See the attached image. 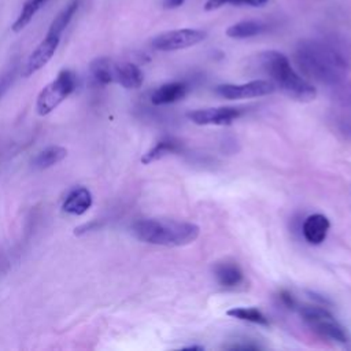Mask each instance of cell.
I'll return each mask as SVG.
<instances>
[{
  "mask_svg": "<svg viewBox=\"0 0 351 351\" xmlns=\"http://www.w3.org/2000/svg\"><path fill=\"white\" fill-rule=\"evenodd\" d=\"M133 234L144 243L163 247H182L193 243L200 233L196 223L174 219L145 218L132 225Z\"/></svg>",
  "mask_w": 351,
  "mask_h": 351,
  "instance_id": "3957f363",
  "label": "cell"
},
{
  "mask_svg": "<svg viewBox=\"0 0 351 351\" xmlns=\"http://www.w3.org/2000/svg\"><path fill=\"white\" fill-rule=\"evenodd\" d=\"M335 60L346 71L351 70V37L340 33H329L321 37Z\"/></svg>",
  "mask_w": 351,
  "mask_h": 351,
  "instance_id": "30bf717a",
  "label": "cell"
},
{
  "mask_svg": "<svg viewBox=\"0 0 351 351\" xmlns=\"http://www.w3.org/2000/svg\"><path fill=\"white\" fill-rule=\"evenodd\" d=\"M67 156V149L60 145H51L47 147L45 149L40 151L34 159H33V167L36 169H48L52 167L53 165L62 162Z\"/></svg>",
  "mask_w": 351,
  "mask_h": 351,
  "instance_id": "e0dca14e",
  "label": "cell"
},
{
  "mask_svg": "<svg viewBox=\"0 0 351 351\" xmlns=\"http://www.w3.org/2000/svg\"><path fill=\"white\" fill-rule=\"evenodd\" d=\"M188 93V85L181 81H173L163 84L158 89L154 90L151 96V101L155 106H163V104H170L174 101H178L184 99Z\"/></svg>",
  "mask_w": 351,
  "mask_h": 351,
  "instance_id": "9a60e30c",
  "label": "cell"
},
{
  "mask_svg": "<svg viewBox=\"0 0 351 351\" xmlns=\"http://www.w3.org/2000/svg\"><path fill=\"white\" fill-rule=\"evenodd\" d=\"M226 314L229 317H233V318H237V319H241V321L269 326L267 317L261 310H258L255 307H233V308L228 310Z\"/></svg>",
  "mask_w": 351,
  "mask_h": 351,
  "instance_id": "44dd1931",
  "label": "cell"
},
{
  "mask_svg": "<svg viewBox=\"0 0 351 351\" xmlns=\"http://www.w3.org/2000/svg\"><path fill=\"white\" fill-rule=\"evenodd\" d=\"M214 276L218 284L223 288H237L244 282V273L241 267L232 261H222L215 263Z\"/></svg>",
  "mask_w": 351,
  "mask_h": 351,
  "instance_id": "7c38bea8",
  "label": "cell"
},
{
  "mask_svg": "<svg viewBox=\"0 0 351 351\" xmlns=\"http://www.w3.org/2000/svg\"><path fill=\"white\" fill-rule=\"evenodd\" d=\"M185 0H163L162 4L165 8H178L180 5L184 4Z\"/></svg>",
  "mask_w": 351,
  "mask_h": 351,
  "instance_id": "4316f807",
  "label": "cell"
},
{
  "mask_svg": "<svg viewBox=\"0 0 351 351\" xmlns=\"http://www.w3.org/2000/svg\"><path fill=\"white\" fill-rule=\"evenodd\" d=\"M329 228L330 222L324 214H311L304 219L302 225V233L308 244L318 245L326 239Z\"/></svg>",
  "mask_w": 351,
  "mask_h": 351,
  "instance_id": "8fae6325",
  "label": "cell"
},
{
  "mask_svg": "<svg viewBox=\"0 0 351 351\" xmlns=\"http://www.w3.org/2000/svg\"><path fill=\"white\" fill-rule=\"evenodd\" d=\"M93 203L92 193L85 186H78L70 191L62 204V210L70 215H82L85 214Z\"/></svg>",
  "mask_w": 351,
  "mask_h": 351,
  "instance_id": "4fadbf2b",
  "label": "cell"
},
{
  "mask_svg": "<svg viewBox=\"0 0 351 351\" xmlns=\"http://www.w3.org/2000/svg\"><path fill=\"white\" fill-rule=\"evenodd\" d=\"M276 90V86L271 81L266 80H254L245 84H222L215 88V92L229 100L236 99H250L270 95Z\"/></svg>",
  "mask_w": 351,
  "mask_h": 351,
  "instance_id": "52a82bcc",
  "label": "cell"
},
{
  "mask_svg": "<svg viewBox=\"0 0 351 351\" xmlns=\"http://www.w3.org/2000/svg\"><path fill=\"white\" fill-rule=\"evenodd\" d=\"M280 300L282 302V304H285L288 308H292V310H295L296 306H298V302L295 300L292 293H289L288 291H281L280 292Z\"/></svg>",
  "mask_w": 351,
  "mask_h": 351,
  "instance_id": "484cf974",
  "label": "cell"
},
{
  "mask_svg": "<svg viewBox=\"0 0 351 351\" xmlns=\"http://www.w3.org/2000/svg\"><path fill=\"white\" fill-rule=\"evenodd\" d=\"M332 88L335 103L339 107H341L346 111V114L351 115V81L344 80Z\"/></svg>",
  "mask_w": 351,
  "mask_h": 351,
  "instance_id": "603a6c76",
  "label": "cell"
},
{
  "mask_svg": "<svg viewBox=\"0 0 351 351\" xmlns=\"http://www.w3.org/2000/svg\"><path fill=\"white\" fill-rule=\"evenodd\" d=\"M47 0H27L25 4H23V7H22V10H21V12H19V15H18V18L15 19V22L12 23V30L15 32V33H18V32H21V30H23L29 23H30V21L33 19V16L36 15V12L41 8V5L45 3Z\"/></svg>",
  "mask_w": 351,
  "mask_h": 351,
  "instance_id": "7402d4cb",
  "label": "cell"
},
{
  "mask_svg": "<svg viewBox=\"0 0 351 351\" xmlns=\"http://www.w3.org/2000/svg\"><path fill=\"white\" fill-rule=\"evenodd\" d=\"M303 321L322 337L337 343H347L348 333L346 328L325 308L317 304H299L296 308Z\"/></svg>",
  "mask_w": 351,
  "mask_h": 351,
  "instance_id": "277c9868",
  "label": "cell"
},
{
  "mask_svg": "<svg viewBox=\"0 0 351 351\" xmlns=\"http://www.w3.org/2000/svg\"><path fill=\"white\" fill-rule=\"evenodd\" d=\"M267 3V0H243V4L251 5V7H262Z\"/></svg>",
  "mask_w": 351,
  "mask_h": 351,
  "instance_id": "83f0119b",
  "label": "cell"
},
{
  "mask_svg": "<svg viewBox=\"0 0 351 351\" xmlns=\"http://www.w3.org/2000/svg\"><path fill=\"white\" fill-rule=\"evenodd\" d=\"M262 70L270 77V81L284 95L296 101H311L317 96L315 88L298 74L289 63V59L278 51H265L258 56Z\"/></svg>",
  "mask_w": 351,
  "mask_h": 351,
  "instance_id": "7a4b0ae2",
  "label": "cell"
},
{
  "mask_svg": "<svg viewBox=\"0 0 351 351\" xmlns=\"http://www.w3.org/2000/svg\"><path fill=\"white\" fill-rule=\"evenodd\" d=\"M59 41H60L59 36H53V34L47 33L44 40L29 55V58H27V60L23 66L22 75L23 77H30L32 74H34L36 71L43 69L51 60V58L55 55V51L59 45Z\"/></svg>",
  "mask_w": 351,
  "mask_h": 351,
  "instance_id": "ba28073f",
  "label": "cell"
},
{
  "mask_svg": "<svg viewBox=\"0 0 351 351\" xmlns=\"http://www.w3.org/2000/svg\"><path fill=\"white\" fill-rule=\"evenodd\" d=\"M182 151V144L178 140L174 138H163L159 140L151 149H148L143 156H141V163L143 165H149L158 159H162L166 155L170 154H177Z\"/></svg>",
  "mask_w": 351,
  "mask_h": 351,
  "instance_id": "2e32d148",
  "label": "cell"
},
{
  "mask_svg": "<svg viewBox=\"0 0 351 351\" xmlns=\"http://www.w3.org/2000/svg\"><path fill=\"white\" fill-rule=\"evenodd\" d=\"M207 33L199 29H177L158 34L152 38L151 45L156 51L170 52L193 47L206 40Z\"/></svg>",
  "mask_w": 351,
  "mask_h": 351,
  "instance_id": "8992f818",
  "label": "cell"
},
{
  "mask_svg": "<svg viewBox=\"0 0 351 351\" xmlns=\"http://www.w3.org/2000/svg\"><path fill=\"white\" fill-rule=\"evenodd\" d=\"M225 4H233V5H240L243 4V0H207L204 4L206 11H214L217 8H221Z\"/></svg>",
  "mask_w": 351,
  "mask_h": 351,
  "instance_id": "d4e9b609",
  "label": "cell"
},
{
  "mask_svg": "<svg viewBox=\"0 0 351 351\" xmlns=\"http://www.w3.org/2000/svg\"><path fill=\"white\" fill-rule=\"evenodd\" d=\"M336 128L347 140L351 141V115L350 114H346L337 118Z\"/></svg>",
  "mask_w": 351,
  "mask_h": 351,
  "instance_id": "cb8c5ba5",
  "label": "cell"
},
{
  "mask_svg": "<svg viewBox=\"0 0 351 351\" xmlns=\"http://www.w3.org/2000/svg\"><path fill=\"white\" fill-rule=\"evenodd\" d=\"M80 5V0H71L51 22L49 29H48V34H53V36H62V33L64 32V29L67 27V25L70 23V21L73 19L74 14L77 12Z\"/></svg>",
  "mask_w": 351,
  "mask_h": 351,
  "instance_id": "d6986e66",
  "label": "cell"
},
{
  "mask_svg": "<svg viewBox=\"0 0 351 351\" xmlns=\"http://www.w3.org/2000/svg\"><path fill=\"white\" fill-rule=\"evenodd\" d=\"M7 84H8V75H7V74H1V75H0V96H1L3 90L5 89Z\"/></svg>",
  "mask_w": 351,
  "mask_h": 351,
  "instance_id": "f1b7e54d",
  "label": "cell"
},
{
  "mask_svg": "<svg viewBox=\"0 0 351 351\" xmlns=\"http://www.w3.org/2000/svg\"><path fill=\"white\" fill-rule=\"evenodd\" d=\"M114 67H115V62H112L108 58H97L95 59L90 66V74L93 75V78L103 85L111 84L114 82Z\"/></svg>",
  "mask_w": 351,
  "mask_h": 351,
  "instance_id": "ffe728a7",
  "label": "cell"
},
{
  "mask_svg": "<svg viewBox=\"0 0 351 351\" xmlns=\"http://www.w3.org/2000/svg\"><path fill=\"white\" fill-rule=\"evenodd\" d=\"M77 88V75L67 69L58 73L56 78L45 85L37 96V114L44 117L52 112L63 100H66Z\"/></svg>",
  "mask_w": 351,
  "mask_h": 351,
  "instance_id": "5b68a950",
  "label": "cell"
},
{
  "mask_svg": "<svg viewBox=\"0 0 351 351\" xmlns=\"http://www.w3.org/2000/svg\"><path fill=\"white\" fill-rule=\"evenodd\" d=\"M293 56L300 71L313 81L335 86L346 80L347 71L339 66L321 38L299 41Z\"/></svg>",
  "mask_w": 351,
  "mask_h": 351,
  "instance_id": "6da1fadb",
  "label": "cell"
},
{
  "mask_svg": "<svg viewBox=\"0 0 351 351\" xmlns=\"http://www.w3.org/2000/svg\"><path fill=\"white\" fill-rule=\"evenodd\" d=\"M144 81V74L140 67L132 62L115 63L114 67V82L119 84L126 89H137Z\"/></svg>",
  "mask_w": 351,
  "mask_h": 351,
  "instance_id": "5bb4252c",
  "label": "cell"
},
{
  "mask_svg": "<svg viewBox=\"0 0 351 351\" xmlns=\"http://www.w3.org/2000/svg\"><path fill=\"white\" fill-rule=\"evenodd\" d=\"M266 30V25L261 21H241L226 29V36L230 38H248L261 34Z\"/></svg>",
  "mask_w": 351,
  "mask_h": 351,
  "instance_id": "ac0fdd59",
  "label": "cell"
},
{
  "mask_svg": "<svg viewBox=\"0 0 351 351\" xmlns=\"http://www.w3.org/2000/svg\"><path fill=\"white\" fill-rule=\"evenodd\" d=\"M243 111L236 107H213V108H202L189 111L186 117L196 125H229L239 117H241Z\"/></svg>",
  "mask_w": 351,
  "mask_h": 351,
  "instance_id": "9c48e42d",
  "label": "cell"
}]
</instances>
